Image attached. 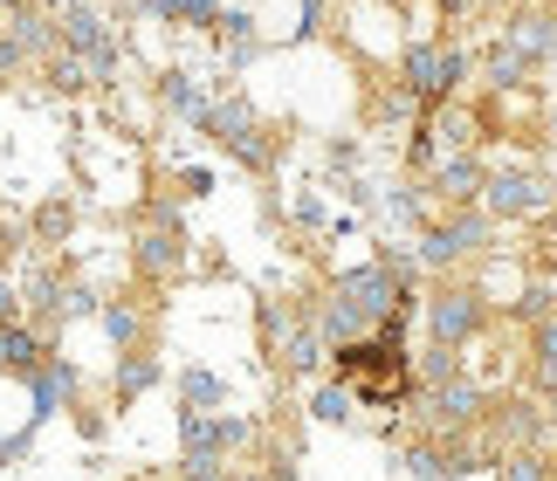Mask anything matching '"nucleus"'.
<instances>
[{
    "label": "nucleus",
    "mask_w": 557,
    "mask_h": 481,
    "mask_svg": "<svg viewBox=\"0 0 557 481\" xmlns=\"http://www.w3.org/2000/svg\"><path fill=\"white\" fill-rule=\"evenodd\" d=\"M351 392H358V406H372V412H399V406L420 399V379H413V365H385V371H366Z\"/></svg>",
    "instance_id": "9b49d317"
},
{
    "label": "nucleus",
    "mask_w": 557,
    "mask_h": 481,
    "mask_svg": "<svg viewBox=\"0 0 557 481\" xmlns=\"http://www.w3.org/2000/svg\"><path fill=\"white\" fill-rule=\"evenodd\" d=\"M482 186H488V165L475 159V151H455V159L434 165V193H441L447 207H475Z\"/></svg>",
    "instance_id": "f8f14e48"
},
{
    "label": "nucleus",
    "mask_w": 557,
    "mask_h": 481,
    "mask_svg": "<svg viewBox=\"0 0 557 481\" xmlns=\"http://www.w3.org/2000/svg\"><path fill=\"white\" fill-rule=\"evenodd\" d=\"M406 165H413V172H434L441 165V138H434V124H413V138H406Z\"/></svg>",
    "instance_id": "c85d7f7f"
},
{
    "label": "nucleus",
    "mask_w": 557,
    "mask_h": 481,
    "mask_svg": "<svg viewBox=\"0 0 557 481\" xmlns=\"http://www.w3.org/2000/svg\"><path fill=\"white\" fill-rule=\"evenodd\" d=\"M180 186H186V200H207V193H213V172H207V165H186Z\"/></svg>",
    "instance_id": "e433bc0d"
},
{
    "label": "nucleus",
    "mask_w": 557,
    "mask_h": 481,
    "mask_svg": "<svg viewBox=\"0 0 557 481\" xmlns=\"http://www.w3.org/2000/svg\"><path fill=\"white\" fill-rule=\"evenodd\" d=\"M331 165L351 172V165H358V145H351V138H331Z\"/></svg>",
    "instance_id": "4c0bfd02"
},
{
    "label": "nucleus",
    "mask_w": 557,
    "mask_h": 481,
    "mask_svg": "<svg viewBox=\"0 0 557 481\" xmlns=\"http://www.w3.org/2000/svg\"><path fill=\"white\" fill-rule=\"evenodd\" d=\"M413 379H420V392H426V385L461 379V351H455V344H426V351L413 358Z\"/></svg>",
    "instance_id": "bb28decb"
},
{
    "label": "nucleus",
    "mask_w": 557,
    "mask_h": 481,
    "mask_svg": "<svg viewBox=\"0 0 557 481\" xmlns=\"http://www.w3.org/2000/svg\"><path fill=\"white\" fill-rule=\"evenodd\" d=\"M379 8H406V0H379Z\"/></svg>",
    "instance_id": "79ce46f5"
},
{
    "label": "nucleus",
    "mask_w": 557,
    "mask_h": 481,
    "mask_svg": "<svg viewBox=\"0 0 557 481\" xmlns=\"http://www.w3.org/2000/svg\"><path fill=\"white\" fill-rule=\"evenodd\" d=\"M49 358V344H41L35 323L21 317H0V379H28V371Z\"/></svg>",
    "instance_id": "ddd939ff"
},
{
    "label": "nucleus",
    "mask_w": 557,
    "mask_h": 481,
    "mask_svg": "<svg viewBox=\"0 0 557 481\" xmlns=\"http://www.w3.org/2000/svg\"><path fill=\"white\" fill-rule=\"evenodd\" d=\"M517 8H530V0H517Z\"/></svg>",
    "instance_id": "c03bdc74"
},
{
    "label": "nucleus",
    "mask_w": 557,
    "mask_h": 481,
    "mask_svg": "<svg viewBox=\"0 0 557 481\" xmlns=\"http://www.w3.org/2000/svg\"><path fill=\"white\" fill-rule=\"evenodd\" d=\"M517 317L530 323V331H537V323H544V317H557V296L544 289V282H530V289L517 296Z\"/></svg>",
    "instance_id": "7c9ffc66"
},
{
    "label": "nucleus",
    "mask_w": 557,
    "mask_h": 481,
    "mask_svg": "<svg viewBox=\"0 0 557 481\" xmlns=\"http://www.w3.org/2000/svg\"><path fill=\"white\" fill-rule=\"evenodd\" d=\"M358 412V392L345 385V379H331V385H317L310 392V420H324V427H345Z\"/></svg>",
    "instance_id": "393cba45"
},
{
    "label": "nucleus",
    "mask_w": 557,
    "mask_h": 481,
    "mask_svg": "<svg viewBox=\"0 0 557 481\" xmlns=\"http://www.w3.org/2000/svg\"><path fill=\"white\" fill-rule=\"evenodd\" d=\"M8 41H14V49H21V55H41V62H49V55H62V35H55V14H28V8H21V14L8 21Z\"/></svg>",
    "instance_id": "6ab92c4d"
},
{
    "label": "nucleus",
    "mask_w": 557,
    "mask_h": 481,
    "mask_svg": "<svg viewBox=\"0 0 557 481\" xmlns=\"http://www.w3.org/2000/svg\"><path fill=\"white\" fill-rule=\"evenodd\" d=\"M49 83H55V90H83V83H90V62H76V55H49Z\"/></svg>",
    "instance_id": "473e14b6"
},
{
    "label": "nucleus",
    "mask_w": 557,
    "mask_h": 481,
    "mask_svg": "<svg viewBox=\"0 0 557 481\" xmlns=\"http://www.w3.org/2000/svg\"><path fill=\"white\" fill-rule=\"evenodd\" d=\"M0 8H14V14H21V0H0Z\"/></svg>",
    "instance_id": "37998d69"
},
{
    "label": "nucleus",
    "mask_w": 557,
    "mask_h": 481,
    "mask_svg": "<svg viewBox=\"0 0 557 481\" xmlns=\"http://www.w3.org/2000/svg\"><path fill=\"white\" fill-rule=\"evenodd\" d=\"M475 70V55L455 49V41H406L399 55V90L420 103V111H441V103H455V90L468 83Z\"/></svg>",
    "instance_id": "f257e3e1"
},
{
    "label": "nucleus",
    "mask_w": 557,
    "mask_h": 481,
    "mask_svg": "<svg viewBox=\"0 0 557 481\" xmlns=\"http://www.w3.org/2000/svg\"><path fill=\"white\" fill-rule=\"evenodd\" d=\"M159 97H165V111H173L180 124H193V131H200V124H207V111H213V97H207V90H200V83H193L186 70L159 76Z\"/></svg>",
    "instance_id": "f3484780"
},
{
    "label": "nucleus",
    "mask_w": 557,
    "mask_h": 481,
    "mask_svg": "<svg viewBox=\"0 0 557 481\" xmlns=\"http://www.w3.org/2000/svg\"><path fill=\"white\" fill-rule=\"evenodd\" d=\"M296 227H331V213H324V200H317V193H296Z\"/></svg>",
    "instance_id": "c9c22d12"
},
{
    "label": "nucleus",
    "mask_w": 557,
    "mask_h": 481,
    "mask_svg": "<svg viewBox=\"0 0 557 481\" xmlns=\"http://www.w3.org/2000/svg\"><path fill=\"white\" fill-rule=\"evenodd\" d=\"M488 227H496V221H488V213L482 207H455V213H447V221H426L420 227V269H455V261H468V255H482L488 248Z\"/></svg>",
    "instance_id": "423d86ee"
},
{
    "label": "nucleus",
    "mask_w": 557,
    "mask_h": 481,
    "mask_svg": "<svg viewBox=\"0 0 557 481\" xmlns=\"http://www.w3.org/2000/svg\"><path fill=\"white\" fill-rule=\"evenodd\" d=\"M70 221H76V213L62 207V200H49V207L35 213V234H41V240H55V234H70Z\"/></svg>",
    "instance_id": "f704fd0d"
},
{
    "label": "nucleus",
    "mask_w": 557,
    "mask_h": 481,
    "mask_svg": "<svg viewBox=\"0 0 557 481\" xmlns=\"http://www.w3.org/2000/svg\"><path fill=\"white\" fill-rule=\"evenodd\" d=\"M385 213H393L399 227H426V200H420V186H393V193H385Z\"/></svg>",
    "instance_id": "c756f323"
},
{
    "label": "nucleus",
    "mask_w": 557,
    "mask_h": 481,
    "mask_svg": "<svg viewBox=\"0 0 557 481\" xmlns=\"http://www.w3.org/2000/svg\"><path fill=\"white\" fill-rule=\"evenodd\" d=\"M441 138H447V145H468V138H475V111H461V103H441Z\"/></svg>",
    "instance_id": "72a5a7b5"
},
{
    "label": "nucleus",
    "mask_w": 557,
    "mask_h": 481,
    "mask_svg": "<svg viewBox=\"0 0 557 481\" xmlns=\"http://www.w3.org/2000/svg\"><path fill=\"white\" fill-rule=\"evenodd\" d=\"M227 406V379L207 365H186L180 371V412H221Z\"/></svg>",
    "instance_id": "aec40b11"
},
{
    "label": "nucleus",
    "mask_w": 557,
    "mask_h": 481,
    "mask_svg": "<svg viewBox=\"0 0 557 481\" xmlns=\"http://www.w3.org/2000/svg\"><path fill=\"white\" fill-rule=\"evenodd\" d=\"M21 385H28V427H41V420H55V412L76 399L83 371H76L70 358H41V365H35V371H28Z\"/></svg>",
    "instance_id": "9d476101"
},
{
    "label": "nucleus",
    "mask_w": 557,
    "mask_h": 481,
    "mask_svg": "<svg viewBox=\"0 0 557 481\" xmlns=\"http://www.w3.org/2000/svg\"><path fill=\"white\" fill-rule=\"evenodd\" d=\"M509 41H517L523 55H557V14H523V21H509Z\"/></svg>",
    "instance_id": "5701e85b"
},
{
    "label": "nucleus",
    "mask_w": 557,
    "mask_h": 481,
    "mask_svg": "<svg viewBox=\"0 0 557 481\" xmlns=\"http://www.w3.org/2000/svg\"><path fill=\"white\" fill-rule=\"evenodd\" d=\"M55 35H62V55L90 62V76H111V70H117V41H111V28H103V14L90 8V0L62 8V14H55Z\"/></svg>",
    "instance_id": "1a4fd4ad"
},
{
    "label": "nucleus",
    "mask_w": 557,
    "mask_h": 481,
    "mask_svg": "<svg viewBox=\"0 0 557 481\" xmlns=\"http://www.w3.org/2000/svg\"><path fill=\"white\" fill-rule=\"evenodd\" d=\"M530 70H537V55H523L517 41L488 49V83H496V90H523V83H530Z\"/></svg>",
    "instance_id": "b1692460"
},
{
    "label": "nucleus",
    "mask_w": 557,
    "mask_h": 481,
    "mask_svg": "<svg viewBox=\"0 0 557 481\" xmlns=\"http://www.w3.org/2000/svg\"><path fill=\"white\" fill-rule=\"evenodd\" d=\"M200 131L227 151V159H242L248 172H269V165H275V145L262 138V124H255V103H248V97H213V111H207Z\"/></svg>",
    "instance_id": "39448f33"
},
{
    "label": "nucleus",
    "mask_w": 557,
    "mask_h": 481,
    "mask_svg": "<svg viewBox=\"0 0 557 481\" xmlns=\"http://www.w3.org/2000/svg\"><path fill=\"white\" fill-rule=\"evenodd\" d=\"M152 385H159V358H152V351H138V358H117V379H111L117 406H132L138 392H152Z\"/></svg>",
    "instance_id": "4be33fe9"
},
{
    "label": "nucleus",
    "mask_w": 557,
    "mask_h": 481,
    "mask_svg": "<svg viewBox=\"0 0 557 481\" xmlns=\"http://www.w3.org/2000/svg\"><path fill=\"white\" fill-rule=\"evenodd\" d=\"M496 481H550V454L544 447H503L496 454Z\"/></svg>",
    "instance_id": "a878e982"
},
{
    "label": "nucleus",
    "mask_w": 557,
    "mask_h": 481,
    "mask_svg": "<svg viewBox=\"0 0 557 481\" xmlns=\"http://www.w3.org/2000/svg\"><path fill=\"white\" fill-rule=\"evenodd\" d=\"M399 468L413 481H455V468H447V433H420V441H406Z\"/></svg>",
    "instance_id": "a211bd4d"
},
{
    "label": "nucleus",
    "mask_w": 557,
    "mask_h": 481,
    "mask_svg": "<svg viewBox=\"0 0 557 481\" xmlns=\"http://www.w3.org/2000/svg\"><path fill=\"white\" fill-rule=\"evenodd\" d=\"M255 447V420L242 412H180V454H186V474H213L227 468V454Z\"/></svg>",
    "instance_id": "f03ea898"
},
{
    "label": "nucleus",
    "mask_w": 557,
    "mask_h": 481,
    "mask_svg": "<svg viewBox=\"0 0 557 481\" xmlns=\"http://www.w3.org/2000/svg\"><path fill=\"white\" fill-rule=\"evenodd\" d=\"M283 371H296V379H317V371L331 365V344H324V331H317V317H296V331L283 337Z\"/></svg>",
    "instance_id": "4468645a"
},
{
    "label": "nucleus",
    "mask_w": 557,
    "mask_h": 481,
    "mask_svg": "<svg viewBox=\"0 0 557 481\" xmlns=\"http://www.w3.org/2000/svg\"><path fill=\"white\" fill-rule=\"evenodd\" d=\"M317 21H324V0H304V21H296V41L317 35Z\"/></svg>",
    "instance_id": "58836bf2"
},
{
    "label": "nucleus",
    "mask_w": 557,
    "mask_h": 481,
    "mask_svg": "<svg viewBox=\"0 0 557 481\" xmlns=\"http://www.w3.org/2000/svg\"><path fill=\"white\" fill-rule=\"evenodd\" d=\"M0 317H21V289H14L8 275H0Z\"/></svg>",
    "instance_id": "ea45409f"
},
{
    "label": "nucleus",
    "mask_w": 557,
    "mask_h": 481,
    "mask_svg": "<svg viewBox=\"0 0 557 481\" xmlns=\"http://www.w3.org/2000/svg\"><path fill=\"white\" fill-rule=\"evenodd\" d=\"M530 379H537L544 399L557 392V317H544L537 331H530Z\"/></svg>",
    "instance_id": "412c9836"
},
{
    "label": "nucleus",
    "mask_w": 557,
    "mask_h": 481,
    "mask_svg": "<svg viewBox=\"0 0 557 481\" xmlns=\"http://www.w3.org/2000/svg\"><path fill=\"white\" fill-rule=\"evenodd\" d=\"M331 296L345 303V310H358V317L372 323V331H379V317H393V310H406V303H420V296L406 289V282H399L393 269H385L379 255H372V261H358V269H345V275H337V282H331Z\"/></svg>",
    "instance_id": "20e7f679"
},
{
    "label": "nucleus",
    "mask_w": 557,
    "mask_h": 481,
    "mask_svg": "<svg viewBox=\"0 0 557 481\" xmlns=\"http://www.w3.org/2000/svg\"><path fill=\"white\" fill-rule=\"evenodd\" d=\"M152 21H186V28H213L221 21V0H145Z\"/></svg>",
    "instance_id": "cd10ccee"
},
{
    "label": "nucleus",
    "mask_w": 557,
    "mask_h": 481,
    "mask_svg": "<svg viewBox=\"0 0 557 481\" xmlns=\"http://www.w3.org/2000/svg\"><path fill=\"white\" fill-rule=\"evenodd\" d=\"M482 331H488V296L475 289V282H441V289L426 296V337H434V344L468 351Z\"/></svg>",
    "instance_id": "7ed1b4c3"
},
{
    "label": "nucleus",
    "mask_w": 557,
    "mask_h": 481,
    "mask_svg": "<svg viewBox=\"0 0 557 481\" xmlns=\"http://www.w3.org/2000/svg\"><path fill=\"white\" fill-rule=\"evenodd\" d=\"M180 481H234V468H213V474H180Z\"/></svg>",
    "instance_id": "a19ab883"
},
{
    "label": "nucleus",
    "mask_w": 557,
    "mask_h": 481,
    "mask_svg": "<svg viewBox=\"0 0 557 481\" xmlns=\"http://www.w3.org/2000/svg\"><path fill=\"white\" fill-rule=\"evenodd\" d=\"M544 433H550V412L537 399H509V412L496 420V441L503 447H544Z\"/></svg>",
    "instance_id": "2eb2a0df"
},
{
    "label": "nucleus",
    "mask_w": 557,
    "mask_h": 481,
    "mask_svg": "<svg viewBox=\"0 0 557 481\" xmlns=\"http://www.w3.org/2000/svg\"><path fill=\"white\" fill-rule=\"evenodd\" d=\"M103 331H111V344H132L138 337V310L132 303H103Z\"/></svg>",
    "instance_id": "2f4dec72"
},
{
    "label": "nucleus",
    "mask_w": 557,
    "mask_h": 481,
    "mask_svg": "<svg viewBox=\"0 0 557 481\" xmlns=\"http://www.w3.org/2000/svg\"><path fill=\"white\" fill-rule=\"evenodd\" d=\"M550 207H557V186L537 165H503V172H488V186H482L488 221H537V213H550Z\"/></svg>",
    "instance_id": "0eeeda50"
},
{
    "label": "nucleus",
    "mask_w": 557,
    "mask_h": 481,
    "mask_svg": "<svg viewBox=\"0 0 557 481\" xmlns=\"http://www.w3.org/2000/svg\"><path fill=\"white\" fill-rule=\"evenodd\" d=\"M132 261H138L145 275H173V269H186V240L173 227H152V234L132 240Z\"/></svg>",
    "instance_id": "dca6fc26"
},
{
    "label": "nucleus",
    "mask_w": 557,
    "mask_h": 481,
    "mask_svg": "<svg viewBox=\"0 0 557 481\" xmlns=\"http://www.w3.org/2000/svg\"><path fill=\"white\" fill-rule=\"evenodd\" d=\"M413 412H420L426 433H475L482 412H488V392H482V379L461 371V379H447V385H426L413 399Z\"/></svg>",
    "instance_id": "6e6552de"
}]
</instances>
